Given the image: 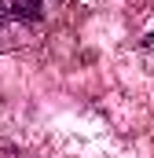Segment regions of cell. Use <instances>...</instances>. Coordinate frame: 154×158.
<instances>
[{
    "label": "cell",
    "mask_w": 154,
    "mask_h": 158,
    "mask_svg": "<svg viewBox=\"0 0 154 158\" xmlns=\"http://www.w3.org/2000/svg\"><path fill=\"white\" fill-rule=\"evenodd\" d=\"M40 0H0V26L7 22H37Z\"/></svg>",
    "instance_id": "6da1fadb"
}]
</instances>
